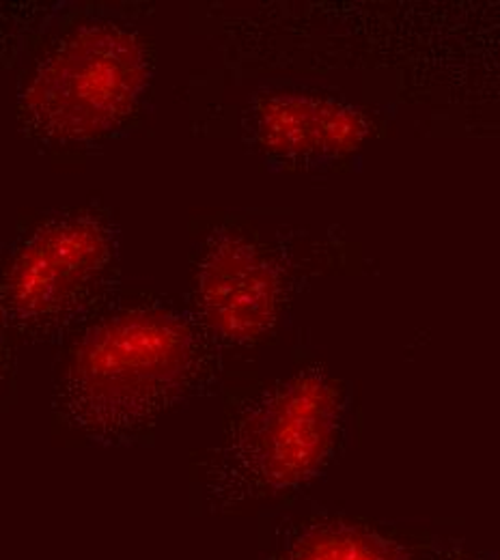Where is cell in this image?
Listing matches in <instances>:
<instances>
[{"instance_id": "obj_1", "label": "cell", "mask_w": 500, "mask_h": 560, "mask_svg": "<svg viewBox=\"0 0 500 560\" xmlns=\"http://www.w3.org/2000/svg\"><path fill=\"white\" fill-rule=\"evenodd\" d=\"M204 362V326L186 313L151 300L121 306L75 343L55 410L97 444H130L197 388Z\"/></svg>"}, {"instance_id": "obj_2", "label": "cell", "mask_w": 500, "mask_h": 560, "mask_svg": "<svg viewBox=\"0 0 500 560\" xmlns=\"http://www.w3.org/2000/svg\"><path fill=\"white\" fill-rule=\"evenodd\" d=\"M151 82V52L139 28L100 18L73 26L26 78L18 119L39 147L80 149L124 130Z\"/></svg>"}, {"instance_id": "obj_3", "label": "cell", "mask_w": 500, "mask_h": 560, "mask_svg": "<svg viewBox=\"0 0 500 560\" xmlns=\"http://www.w3.org/2000/svg\"><path fill=\"white\" fill-rule=\"evenodd\" d=\"M121 277V233L100 210L48 215L9 259L0 298L7 319L26 341L55 343L115 291Z\"/></svg>"}, {"instance_id": "obj_4", "label": "cell", "mask_w": 500, "mask_h": 560, "mask_svg": "<svg viewBox=\"0 0 500 560\" xmlns=\"http://www.w3.org/2000/svg\"><path fill=\"white\" fill-rule=\"evenodd\" d=\"M339 424L335 386L304 371L255 399L231 424L210 470L220 504L306 483L328 459Z\"/></svg>"}, {"instance_id": "obj_5", "label": "cell", "mask_w": 500, "mask_h": 560, "mask_svg": "<svg viewBox=\"0 0 500 560\" xmlns=\"http://www.w3.org/2000/svg\"><path fill=\"white\" fill-rule=\"evenodd\" d=\"M195 284L199 324L229 343L266 335L279 317L281 272L240 235H220L208 246Z\"/></svg>"}, {"instance_id": "obj_6", "label": "cell", "mask_w": 500, "mask_h": 560, "mask_svg": "<svg viewBox=\"0 0 500 560\" xmlns=\"http://www.w3.org/2000/svg\"><path fill=\"white\" fill-rule=\"evenodd\" d=\"M352 126L346 110L306 93L261 95L253 108V135L272 155L309 160L341 147Z\"/></svg>"}, {"instance_id": "obj_7", "label": "cell", "mask_w": 500, "mask_h": 560, "mask_svg": "<svg viewBox=\"0 0 500 560\" xmlns=\"http://www.w3.org/2000/svg\"><path fill=\"white\" fill-rule=\"evenodd\" d=\"M270 560H404L380 535L337 522L309 524L287 537Z\"/></svg>"}, {"instance_id": "obj_8", "label": "cell", "mask_w": 500, "mask_h": 560, "mask_svg": "<svg viewBox=\"0 0 500 560\" xmlns=\"http://www.w3.org/2000/svg\"><path fill=\"white\" fill-rule=\"evenodd\" d=\"M7 319V313H4V304H2V298H0V346H2V326H4Z\"/></svg>"}, {"instance_id": "obj_9", "label": "cell", "mask_w": 500, "mask_h": 560, "mask_svg": "<svg viewBox=\"0 0 500 560\" xmlns=\"http://www.w3.org/2000/svg\"><path fill=\"white\" fill-rule=\"evenodd\" d=\"M444 560H455V559H444Z\"/></svg>"}]
</instances>
